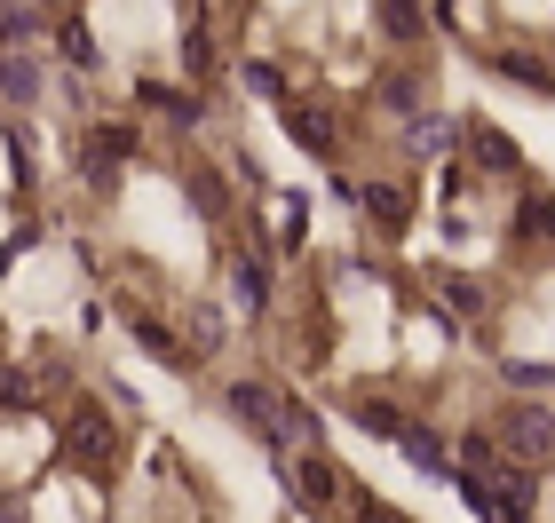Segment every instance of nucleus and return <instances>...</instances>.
<instances>
[{
  "instance_id": "obj_1",
  "label": "nucleus",
  "mask_w": 555,
  "mask_h": 523,
  "mask_svg": "<svg viewBox=\"0 0 555 523\" xmlns=\"http://www.w3.org/2000/svg\"><path fill=\"white\" fill-rule=\"evenodd\" d=\"M286 127H294V135H302V143H310V151H326V159H333V127H326V119H318V111L286 104Z\"/></svg>"
},
{
  "instance_id": "obj_2",
  "label": "nucleus",
  "mask_w": 555,
  "mask_h": 523,
  "mask_svg": "<svg viewBox=\"0 0 555 523\" xmlns=\"http://www.w3.org/2000/svg\"><path fill=\"white\" fill-rule=\"evenodd\" d=\"M397 444H405V452H413L421 468H437V476H444V436H429V428H405Z\"/></svg>"
}]
</instances>
